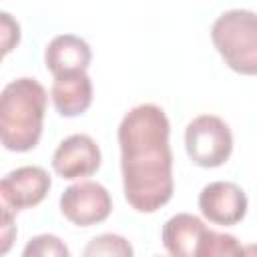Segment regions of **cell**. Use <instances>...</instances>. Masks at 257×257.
<instances>
[{"label": "cell", "mask_w": 257, "mask_h": 257, "mask_svg": "<svg viewBox=\"0 0 257 257\" xmlns=\"http://www.w3.org/2000/svg\"><path fill=\"white\" fill-rule=\"evenodd\" d=\"M60 211L70 223L78 227H90L108 219L112 211V199L100 183L80 181L70 185L60 195Z\"/></svg>", "instance_id": "5b68a950"}, {"label": "cell", "mask_w": 257, "mask_h": 257, "mask_svg": "<svg viewBox=\"0 0 257 257\" xmlns=\"http://www.w3.org/2000/svg\"><path fill=\"white\" fill-rule=\"evenodd\" d=\"M169 133L165 110L151 102L131 108L118 124L124 199L139 213H155L173 197Z\"/></svg>", "instance_id": "6da1fadb"}, {"label": "cell", "mask_w": 257, "mask_h": 257, "mask_svg": "<svg viewBox=\"0 0 257 257\" xmlns=\"http://www.w3.org/2000/svg\"><path fill=\"white\" fill-rule=\"evenodd\" d=\"M247 195L229 181H215L199 193V209L205 219L215 225H237L247 215Z\"/></svg>", "instance_id": "52a82bcc"}, {"label": "cell", "mask_w": 257, "mask_h": 257, "mask_svg": "<svg viewBox=\"0 0 257 257\" xmlns=\"http://www.w3.org/2000/svg\"><path fill=\"white\" fill-rule=\"evenodd\" d=\"M46 88L36 78H16L0 94V139L4 149L26 153L34 149L42 135L46 110Z\"/></svg>", "instance_id": "7a4b0ae2"}, {"label": "cell", "mask_w": 257, "mask_h": 257, "mask_svg": "<svg viewBox=\"0 0 257 257\" xmlns=\"http://www.w3.org/2000/svg\"><path fill=\"white\" fill-rule=\"evenodd\" d=\"M24 257H68L70 251L68 247L54 235H38V237H32L24 251H22Z\"/></svg>", "instance_id": "4fadbf2b"}, {"label": "cell", "mask_w": 257, "mask_h": 257, "mask_svg": "<svg viewBox=\"0 0 257 257\" xmlns=\"http://www.w3.org/2000/svg\"><path fill=\"white\" fill-rule=\"evenodd\" d=\"M90 58H92V50L88 42L76 34H58L48 42L44 50L46 68L54 76L86 70Z\"/></svg>", "instance_id": "30bf717a"}, {"label": "cell", "mask_w": 257, "mask_h": 257, "mask_svg": "<svg viewBox=\"0 0 257 257\" xmlns=\"http://www.w3.org/2000/svg\"><path fill=\"white\" fill-rule=\"evenodd\" d=\"M185 147L195 165L213 169L229 161L233 153V135L223 118L215 114H201L187 124Z\"/></svg>", "instance_id": "277c9868"}, {"label": "cell", "mask_w": 257, "mask_h": 257, "mask_svg": "<svg viewBox=\"0 0 257 257\" xmlns=\"http://www.w3.org/2000/svg\"><path fill=\"white\" fill-rule=\"evenodd\" d=\"M211 40L225 64L247 76L257 74V14L227 10L211 26Z\"/></svg>", "instance_id": "3957f363"}, {"label": "cell", "mask_w": 257, "mask_h": 257, "mask_svg": "<svg viewBox=\"0 0 257 257\" xmlns=\"http://www.w3.org/2000/svg\"><path fill=\"white\" fill-rule=\"evenodd\" d=\"M16 211H12L10 207L2 205V247H0L2 253H6L10 249V243H12L14 235H16V227L12 223V215Z\"/></svg>", "instance_id": "9a60e30c"}, {"label": "cell", "mask_w": 257, "mask_h": 257, "mask_svg": "<svg viewBox=\"0 0 257 257\" xmlns=\"http://www.w3.org/2000/svg\"><path fill=\"white\" fill-rule=\"evenodd\" d=\"M0 30H2V52L8 54L14 44H18L20 40V26L16 20H12V16L8 12H2L0 14Z\"/></svg>", "instance_id": "5bb4252c"}, {"label": "cell", "mask_w": 257, "mask_h": 257, "mask_svg": "<svg viewBox=\"0 0 257 257\" xmlns=\"http://www.w3.org/2000/svg\"><path fill=\"white\" fill-rule=\"evenodd\" d=\"M52 167L62 179H82L100 167V149L88 135L66 137L52 155Z\"/></svg>", "instance_id": "9c48e42d"}, {"label": "cell", "mask_w": 257, "mask_h": 257, "mask_svg": "<svg viewBox=\"0 0 257 257\" xmlns=\"http://www.w3.org/2000/svg\"><path fill=\"white\" fill-rule=\"evenodd\" d=\"M50 175L42 167H18L10 171L0 183L2 205L12 211L36 207L50 191Z\"/></svg>", "instance_id": "ba28073f"}, {"label": "cell", "mask_w": 257, "mask_h": 257, "mask_svg": "<svg viewBox=\"0 0 257 257\" xmlns=\"http://www.w3.org/2000/svg\"><path fill=\"white\" fill-rule=\"evenodd\" d=\"M86 257H96V255H118V257H131L133 255V247L131 243L120 237V235H112V233H102L98 237H94L88 247L84 249Z\"/></svg>", "instance_id": "7c38bea8"}, {"label": "cell", "mask_w": 257, "mask_h": 257, "mask_svg": "<svg viewBox=\"0 0 257 257\" xmlns=\"http://www.w3.org/2000/svg\"><path fill=\"white\" fill-rule=\"evenodd\" d=\"M50 96L62 116H78L92 102V80L86 70L54 76Z\"/></svg>", "instance_id": "8fae6325"}, {"label": "cell", "mask_w": 257, "mask_h": 257, "mask_svg": "<svg viewBox=\"0 0 257 257\" xmlns=\"http://www.w3.org/2000/svg\"><path fill=\"white\" fill-rule=\"evenodd\" d=\"M213 233L199 217L177 213L165 223L161 237L165 249L175 257H209Z\"/></svg>", "instance_id": "8992f818"}]
</instances>
